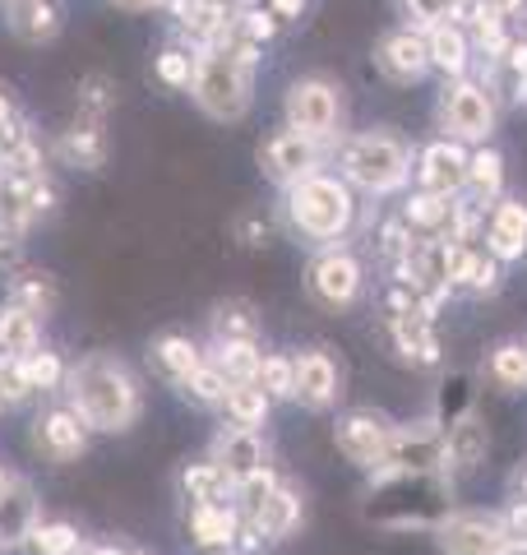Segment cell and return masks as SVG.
I'll list each match as a JSON object with an SVG mask.
<instances>
[{
	"mask_svg": "<svg viewBox=\"0 0 527 555\" xmlns=\"http://www.w3.org/2000/svg\"><path fill=\"white\" fill-rule=\"evenodd\" d=\"M181 491H185V500H195V505H222V500L232 495V477H227L218 463H195V467H185Z\"/></svg>",
	"mask_w": 527,
	"mask_h": 555,
	"instance_id": "obj_26",
	"label": "cell"
},
{
	"mask_svg": "<svg viewBox=\"0 0 527 555\" xmlns=\"http://www.w3.org/2000/svg\"><path fill=\"white\" fill-rule=\"evenodd\" d=\"M486 246H490V255H496V259H518L523 255V246H527V204H518V199L496 204Z\"/></svg>",
	"mask_w": 527,
	"mask_h": 555,
	"instance_id": "obj_18",
	"label": "cell"
},
{
	"mask_svg": "<svg viewBox=\"0 0 527 555\" xmlns=\"http://www.w3.org/2000/svg\"><path fill=\"white\" fill-rule=\"evenodd\" d=\"M439 126L449 130V139L481 144L496 130V102H490L486 83H472V79L445 83V93H439Z\"/></svg>",
	"mask_w": 527,
	"mask_h": 555,
	"instance_id": "obj_5",
	"label": "cell"
},
{
	"mask_svg": "<svg viewBox=\"0 0 527 555\" xmlns=\"http://www.w3.org/2000/svg\"><path fill=\"white\" fill-rule=\"evenodd\" d=\"M375 69L389 83H416L421 75L430 69V47H426V33L421 28H398V33H384L375 42Z\"/></svg>",
	"mask_w": 527,
	"mask_h": 555,
	"instance_id": "obj_9",
	"label": "cell"
},
{
	"mask_svg": "<svg viewBox=\"0 0 527 555\" xmlns=\"http://www.w3.org/2000/svg\"><path fill=\"white\" fill-rule=\"evenodd\" d=\"M338 116H343V98L329 79H296L287 89V126L301 130L314 144H324L338 130Z\"/></svg>",
	"mask_w": 527,
	"mask_h": 555,
	"instance_id": "obj_6",
	"label": "cell"
},
{
	"mask_svg": "<svg viewBox=\"0 0 527 555\" xmlns=\"http://www.w3.org/2000/svg\"><path fill=\"white\" fill-rule=\"evenodd\" d=\"M449 218H453V204H449V195H435V190H421V195H412V199H408V222H412V228H421V232H439Z\"/></svg>",
	"mask_w": 527,
	"mask_h": 555,
	"instance_id": "obj_30",
	"label": "cell"
},
{
	"mask_svg": "<svg viewBox=\"0 0 527 555\" xmlns=\"http://www.w3.org/2000/svg\"><path fill=\"white\" fill-rule=\"evenodd\" d=\"M426 47H430V65H439L449 79H463V69L472 61V38L463 24L453 20H439L426 28Z\"/></svg>",
	"mask_w": 527,
	"mask_h": 555,
	"instance_id": "obj_16",
	"label": "cell"
},
{
	"mask_svg": "<svg viewBox=\"0 0 527 555\" xmlns=\"http://www.w3.org/2000/svg\"><path fill=\"white\" fill-rule=\"evenodd\" d=\"M112 107H116V83L107 75H83L79 79V116L107 120Z\"/></svg>",
	"mask_w": 527,
	"mask_h": 555,
	"instance_id": "obj_33",
	"label": "cell"
},
{
	"mask_svg": "<svg viewBox=\"0 0 527 555\" xmlns=\"http://www.w3.org/2000/svg\"><path fill=\"white\" fill-rule=\"evenodd\" d=\"M255 65H259L255 42L227 38V42H214V47H200L190 98L200 102L204 116L241 120L245 112H250V98H255Z\"/></svg>",
	"mask_w": 527,
	"mask_h": 555,
	"instance_id": "obj_1",
	"label": "cell"
},
{
	"mask_svg": "<svg viewBox=\"0 0 527 555\" xmlns=\"http://www.w3.org/2000/svg\"><path fill=\"white\" fill-rule=\"evenodd\" d=\"M61 158L69 167H83V171L107 163V130H102V120L79 116V126L61 134Z\"/></svg>",
	"mask_w": 527,
	"mask_h": 555,
	"instance_id": "obj_20",
	"label": "cell"
},
{
	"mask_svg": "<svg viewBox=\"0 0 527 555\" xmlns=\"http://www.w3.org/2000/svg\"><path fill=\"white\" fill-rule=\"evenodd\" d=\"M5 24H10L14 38L42 47V42H51L61 33V5L56 0H10Z\"/></svg>",
	"mask_w": 527,
	"mask_h": 555,
	"instance_id": "obj_15",
	"label": "cell"
},
{
	"mask_svg": "<svg viewBox=\"0 0 527 555\" xmlns=\"http://www.w3.org/2000/svg\"><path fill=\"white\" fill-rule=\"evenodd\" d=\"M287 218L292 228L310 236V241H333L351 228L357 218V204H351V190L338 177H320L310 171L306 181L287 185Z\"/></svg>",
	"mask_w": 527,
	"mask_h": 555,
	"instance_id": "obj_3",
	"label": "cell"
},
{
	"mask_svg": "<svg viewBox=\"0 0 527 555\" xmlns=\"http://www.w3.org/2000/svg\"><path fill=\"white\" fill-rule=\"evenodd\" d=\"M292 398H301L306 408H329L338 398V366L329 361V352H301L296 357V389Z\"/></svg>",
	"mask_w": 527,
	"mask_h": 555,
	"instance_id": "obj_13",
	"label": "cell"
},
{
	"mask_svg": "<svg viewBox=\"0 0 527 555\" xmlns=\"http://www.w3.org/2000/svg\"><path fill=\"white\" fill-rule=\"evenodd\" d=\"M306 292L324 310H343L357 301V292H361V264L343 250H329L306 269Z\"/></svg>",
	"mask_w": 527,
	"mask_h": 555,
	"instance_id": "obj_10",
	"label": "cell"
},
{
	"mask_svg": "<svg viewBox=\"0 0 527 555\" xmlns=\"http://www.w3.org/2000/svg\"><path fill=\"white\" fill-rule=\"evenodd\" d=\"M278 14V24H287V20H301V10H306V0H273L269 5Z\"/></svg>",
	"mask_w": 527,
	"mask_h": 555,
	"instance_id": "obj_44",
	"label": "cell"
},
{
	"mask_svg": "<svg viewBox=\"0 0 527 555\" xmlns=\"http://www.w3.org/2000/svg\"><path fill=\"white\" fill-rule=\"evenodd\" d=\"M408 171H412V153L389 130H365V134L343 144V177L351 185L371 190V195H389V190H398L402 181H408Z\"/></svg>",
	"mask_w": 527,
	"mask_h": 555,
	"instance_id": "obj_4",
	"label": "cell"
},
{
	"mask_svg": "<svg viewBox=\"0 0 527 555\" xmlns=\"http://www.w3.org/2000/svg\"><path fill=\"white\" fill-rule=\"evenodd\" d=\"M222 555H236V551H232V546H227V551H222Z\"/></svg>",
	"mask_w": 527,
	"mask_h": 555,
	"instance_id": "obj_49",
	"label": "cell"
},
{
	"mask_svg": "<svg viewBox=\"0 0 527 555\" xmlns=\"http://www.w3.org/2000/svg\"><path fill=\"white\" fill-rule=\"evenodd\" d=\"M236 532H241V524H236V514L227 505H195L190 509V537H195V546L227 551L236 542Z\"/></svg>",
	"mask_w": 527,
	"mask_h": 555,
	"instance_id": "obj_23",
	"label": "cell"
},
{
	"mask_svg": "<svg viewBox=\"0 0 527 555\" xmlns=\"http://www.w3.org/2000/svg\"><path fill=\"white\" fill-rule=\"evenodd\" d=\"M5 486H10V477H5V473H0V495H5Z\"/></svg>",
	"mask_w": 527,
	"mask_h": 555,
	"instance_id": "obj_47",
	"label": "cell"
},
{
	"mask_svg": "<svg viewBox=\"0 0 527 555\" xmlns=\"http://www.w3.org/2000/svg\"><path fill=\"white\" fill-rule=\"evenodd\" d=\"M496 375H500V385H509V389L523 385L527 379V352L523 347H500L496 352Z\"/></svg>",
	"mask_w": 527,
	"mask_h": 555,
	"instance_id": "obj_41",
	"label": "cell"
},
{
	"mask_svg": "<svg viewBox=\"0 0 527 555\" xmlns=\"http://www.w3.org/2000/svg\"><path fill=\"white\" fill-rule=\"evenodd\" d=\"M88 430L93 426L79 416V408H51L33 422V449L51 463H75L88 449Z\"/></svg>",
	"mask_w": 527,
	"mask_h": 555,
	"instance_id": "obj_8",
	"label": "cell"
},
{
	"mask_svg": "<svg viewBox=\"0 0 527 555\" xmlns=\"http://www.w3.org/2000/svg\"><path fill=\"white\" fill-rule=\"evenodd\" d=\"M472 14H490V20H514L523 10V0H467Z\"/></svg>",
	"mask_w": 527,
	"mask_h": 555,
	"instance_id": "obj_42",
	"label": "cell"
},
{
	"mask_svg": "<svg viewBox=\"0 0 527 555\" xmlns=\"http://www.w3.org/2000/svg\"><path fill=\"white\" fill-rule=\"evenodd\" d=\"M296 518H301V500H296L287 486H273L269 500H264L255 514H245V524H250L264 542H278V537H287L296 528Z\"/></svg>",
	"mask_w": 527,
	"mask_h": 555,
	"instance_id": "obj_21",
	"label": "cell"
},
{
	"mask_svg": "<svg viewBox=\"0 0 527 555\" xmlns=\"http://www.w3.org/2000/svg\"><path fill=\"white\" fill-rule=\"evenodd\" d=\"M218 343H227V338H255L259 334V324H255V315H250V306L245 301H232V306H218Z\"/></svg>",
	"mask_w": 527,
	"mask_h": 555,
	"instance_id": "obj_39",
	"label": "cell"
},
{
	"mask_svg": "<svg viewBox=\"0 0 527 555\" xmlns=\"http://www.w3.org/2000/svg\"><path fill=\"white\" fill-rule=\"evenodd\" d=\"M153 69L167 89H190V79H195V56H190L185 47H167L163 56L153 61Z\"/></svg>",
	"mask_w": 527,
	"mask_h": 555,
	"instance_id": "obj_37",
	"label": "cell"
},
{
	"mask_svg": "<svg viewBox=\"0 0 527 555\" xmlns=\"http://www.w3.org/2000/svg\"><path fill=\"white\" fill-rule=\"evenodd\" d=\"M42 347V324L33 310L5 301L0 306V357L5 361H24L28 352H38Z\"/></svg>",
	"mask_w": 527,
	"mask_h": 555,
	"instance_id": "obj_17",
	"label": "cell"
},
{
	"mask_svg": "<svg viewBox=\"0 0 527 555\" xmlns=\"http://www.w3.org/2000/svg\"><path fill=\"white\" fill-rule=\"evenodd\" d=\"M153 366L163 371L171 385H185V379L204 366V357H200V347L190 343V338L167 334V338H157V343H153Z\"/></svg>",
	"mask_w": 527,
	"mask_h": 555,
	"instance_id": "obj_24",
	"label": "cell"
},
{
	"mask_svg": "<svg viewBox=\"0 0 527 555\" xmlns=\"http://www.w3.org/2000/svg\"><path fill=\"white\" fill-rule=\"evenodd\" d=\"M421 190H435V195H453V190L467 185V153L459 144H430L426 153H421Z\"/></svg>",
	"mask_w": 527,
	"mask_h": 555,
	"instance_id": "obj_12",
	"label": "cell"
},
{
	"mask_svg": "<svg viewBox=\"0 0 527 555\" xmlns=\"http://www.w3.org/2000/svg\"><path fill=\"white\" fill-rule=\"evenodd\" d=\"M333 440H338V449L351 459V463H361V467H375L384 459V449H389L394 440V430L380 422L375 412H351L338 422V430H333Z\"/></svg>",
	"mask_w": 527,
	"mask_h": 555,
	"instance_id": "obj_11",
	"label": "cell"
},
{
	"mask_svg": "<svg viewBox=\"0 0 527 555\" xmlns=\"http://www.w3.org/2000/svg\"><path fill=\"white\" fill-rule=\"evenodd\" d=\"M20 366H24V375H28V385H33V389H56L61 379H65V361H61L56 352H47V347L28 352Z\"/></svg>",
	"mask_w": 527,
	"mask_h": 555,
	"instance_id": "obj_36",
	"label": "cell"
},
{
	"mask_svg": "<svg viewBox=\"0 0 527 555\" xmlns=\"http://www.w3.org/2000/svg\"><path fill=\"white\" fill-rule=\"evenodd\" d=\"M28 393H33V385H28L24 366H20V361H5V357H0V412L14 408V403H24Z\"/></svg>",
	"mask_w": 527,
	"mask_h": 555,
	"instance_id": "obj_40",
	"label": "cell"
},
{
	"mask_svg": "<svg viewBox=\"0 0 527 555\" xmlns=\"http://www.w3.org/2000/svg\"><path fill=\"white\" fill-rule=\"evenodd\" d=\"M10 120H14V102H10V93H5V89H0V130H5Z\"/></svg>",
	"mask_w": 527,
	"mask_h": 555,
	"instance_id": "obj_45",
	"label": "cell"
},
{
	"mask_svg": "<svg viewBox=\"0 0 527 555\" xmlns=\"http://www.w3.org/2000/svg\"><path fill=\"white\" fill-rule=\"evenodd\" d=\"M227 385H232V379H227V375L214 366V361H204V366L181 385V393H185V398H195V403H204V408H214V403H222Z\"/></svg>",
	"mask_w": 527,
	"mask_h": 555,
	"instance_id": "obj_35",
	"label": "cell"
},
{
	"mask_svg": "<svg viewBox=\"0 0 527 555\" xmlns=\"http://www.w3.org/2000/svg\"><path fill=\"white\" fill-rule=\"evenodd\" d=\"M10 301L24 306V310H33V315H47V310L56 306V292H51L47 273H20V278L10 283Z\"/></svg>",
	"mask_w": 527,
	"mask_h": 555,
	"instance_id": "obj_31",
	"label": "cell"
},
{
	"mask_svg": "<svg viewBox=\"0 0 527 555\" xmlns=\"http://www.w3.org/2000/svg\"><path fill=\"white\" fill-rule=\"evenodd\" d=\"M523 102H527V79H523Z\"/></svg>",
	"mask_w": 527,
	"mask_h": 555,
	"instance_id": "obj_48",
	"label": "cell"
},
{
	"mask_svg": "<svg viewBox=\"0 0 527 555\" xmlns=\"http://www.w3.org/2000/svg\"><path fill=\"white\" fill-rule=\"evenodd\" d=\"M75 385V408L93 430H130L139 416V389L130 371L112 357H83L69 371Z\"/></svg>",
	"mask_w": 527,
	"mask_h": 555,
	"instance_id": "obj_2",
	"label": "cell"
},
{
	"mask_svg": "<svg viewBox=\"0 0 527 555\" xmlns=\"http://www.w3.org/2000/svg\"><path fill=\"white\" fill-rule=\"evenodd\" d=\"M259 361H264V352L255 347V338H227V343H218L214 366L227 379H255L259 375Z\"/></svg>",
	"mask_w": 527,
	"mask_h": 555,
	"instance_id": "obj_28",
	"label": "cell"
},
{
	"mask_svg": "<svg viewBox=\"0 0 527 555\" xmlns=\"http://www.w3.org/2000/svg\"><path fill=\"white\" fill-rule=\"evenodd\" d=\"M445 546H449V555H500L504 532L490 524V518L463 514V518H453V524L445 528Z\"/></svg>",
	"mask_w": 527,
	"mask_h": 555,
	"instance_id": "obj_19",
	"label": "cell"
},
{
	"mask_svg": "<svg viewBox=\"0 0 527 555\" xmlns=\"http://www.w3.org/2000/svg\"><path fill=\"white\" fill-rule=\"evenodd\" d=\"M14 255H20V232L0 228V264H14Z\"/></svg>",
	"mask_w": 527,
	"mask_h": 555,
	"instance_id": "obj_43",
	"label": "cell"
},
{
	"mask_svg": "<svg viewBox=\"0 0 527 555\" xmlns=\"http://www.w3.org/2000/svg\"><path fill=\"white\" fill-rule=\"evenodd\" d=\"M33 524H38V500H33L28 481L10 477L5 495H0V546H24Z\"/></svg>",
	"mask_w": 527,
	"mask_h": 555,
	"instance_id": "obj_14",
	"label": "cell"
},
{
	"mask_svg": "<svg viewBox=\"0 0 527 555\" xmlns=\"http://www.w3.org/2000/svg\"><path fill=\"white\" fill-rule=\"evenodd\" d=\"M116 5H126V10H153V5H167V0H116Z\"/></svg>",
	"mask_w": 527,
	"mask_h": 555,
	"instance_id": "obj_46",
	"label": "cell"
},
{
	"mask_svg": "<svg viewBox=\"0 0 527 555\" xmlns=\"http://www.w3.org/2000/svg\"><path fill=\"white\" fill-rule=\"evenodd\" d=\"M278 33V14L273 10H264V5H245V10H236L232 14V38H241V42H255V47H264Z\"/></svg>",
	"mask_w": 527,
	"mask_h": 555,
	"instance_id": "obj_32",
	"label": "cell"
},
{
	"mask_svg": "<svg viewBox=\"0 0 527 555\" xmlns=\"http://www.w3.org/2000/svg\"><path fill=\"white\" fill-rule=\"evenodd\" d=\"M500 181H504V163H500V153H490V149L472 153V158H467V185L477 190L481 199H490V195L500 190Z\"/></svg>",
	"mask_w": 527,
	"mask_h": 555,
	"instance_id": "obj_34",
	"label": "cell"
},
{
	"mask_svg": "<svg viewBox=\"0 0 527 555\" xmlns=\"http://www.w3.org/2000/svg\"><path fill=\"white\" fill-rule=\"evenodd\" d=\"M214 463L222 467L232 481H241V477H250L255 467H264V444H259V436L255 430H245V426H232L227 436L218 440V454H214Z\"/></svg>",
	"mask_w": 527,
	"mask_h": 555,
	"instance_id": "obj_22",
	"label": "cell"
},
{
	"mask_svg": "<svg viewBox=\"0 0 527 555\" xmlns=\"http://www.w3.org/2000/svg\"><path fill=\"white\" fill-rule=\"evenodd\" d=\"M222 408H227V422L232 426L255 430L264 422V412H269V393H264L259 379H232L222 393Z\"/></svg>",
	"mask_w": 527,
	"mask_h": 555,
	"instance_id": "obj_25",
	"label": "cell"
},
{
	"mask_svg": "<svg viewBox=\"0 0 527 555\" xmlns=\"http://www.w3.org/2000/svg\"><path fill=\"white\" fill-rule=\"evenodd\" d=\"M259 167H264V177L269 181L296 185V181H306L310 171L320 167V144L287 126V130H278V134H269L259 144Z\"/></svg>",
	"mask_w": 527,
	"mask_h": 555,
	"instance_id": "obj_7",
	"label": "cell"
},
{
	"mask_svg": "<svg viewBox=\"0 0 527 555\" xmlns=\"http://www.w3.org/2000/svg\"><path fill=\"white\" fill-rule=\"evenodd\" d=\"M33 555H79L83 546H79V532L69 528V524H33V532H28V542H24Z\"/></svg>",
	"mask_w": 527,
	"mask_h": 555,
	"instance_id": "obj_29",
	"label": "cell"
},
{
	"mask_svg": "<svg viewBox=\"0 0 527 555\" xmlns=\"http://www.w3.org/2000/svg\"><path fill=\"white\" fill-rule=\"evenodd\" d=\"M255 379L264 385V393H269V398H292V389H296V361H287V357H264Z\"/></svg>",
	"mask_w": 527,
	"mask_h": 555,
	"instance_id": "obj_38",
	"label": "cell"
},
{
	"mask_svg": "<svg viewBox=\"0 0 527 555\" xmlns=\"http://www.w3.org/2000/svg\"><path fill=\"white\" fill-rule=\"evenodd\" d=\"M445 454L453 459V467H459V473H472V467L486 459V426L477 422V416H467V422H459V426L449 430Z\"/></svg>",
	"mask_w": 527,
	"mask_h": 555,
	"instance_id": "obj_27",
	"label": "cell"
}]
</instances>
